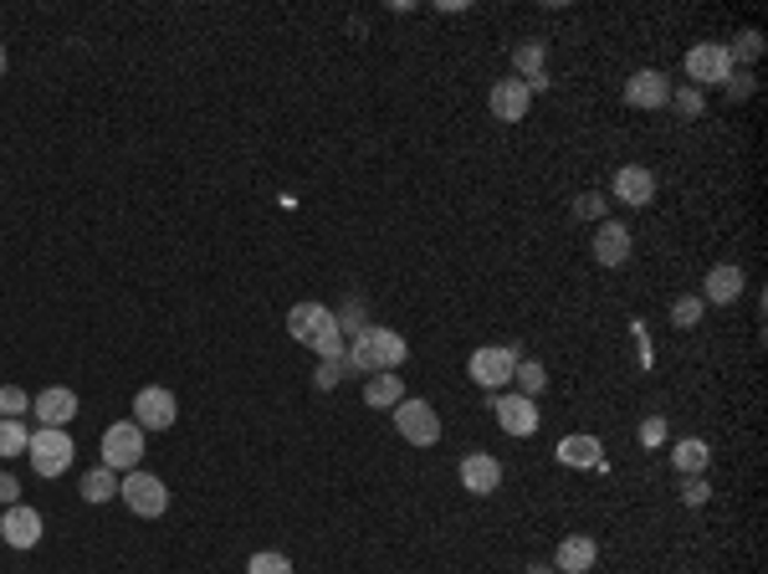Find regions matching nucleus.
Wrapping results in <instances>:
<instances>
[{
    "label": "nucleus",
    "mask_w": 768,
    "mask_h": 574,
    "mask_svg": "<svg viewBox=\"0 0 768 574\" xmlns=\"http://www.w3.org/2000/svg\"><path fill=\"white\" fill-rule=\"evenodd\" d=\"M411 360V344L395 334V329H364L354 344L344 349V374H380V370H400Z\"/></svg>",
    "instance_id": "obj_1"
},
{
    "label": "nucleus",
    "mask_w": 768,
    "mask_h": 574,
    "mask_svg": "<svg viewBox=\"0 0 768 574\" xmlns=\"http://www.w3.org/2000/svg\"><path fill=\"white\" fill-rule=\"evenodd\" d=\"M517 360H528L517 344H482L472 360H466V374L477 380L487 395H503L507 385H513V370H517Z\"/></svg>",
    "instance_id": "obj_2"
},
{
    "label": "nucleus",
    "mask_w": 768,
    "mask_h": 574,
    "mask_svg": "<svg viewBox=\"0 0 768 574\" xmlns=\"http://www.w3.org/2000/svg\"><path fill=\"white\" fill-rule=\"evenodd\" d=\"M119 497L133 518H164V513H170V487H164V477H154V472H144V467L123 472Z\"/></svg>",
    "instance_id": "obj_3"
},
{
    "label": "nucleus",
    "mask_w": 768,
    "mask_h": 574,
    "mask_svg": "<svg viewBox=\"0 0 768 574\" xmlns=\"http://www.w3.org/2000/svg\"><path fill=\"white\" fill-rule=\"evenodd\" d=\"M98 467H108V472H133L139 462H144V431L133 426V421H113V426L103 431V441H98Z\"/></svg>",
    "instance_id": "obj_4"
},
{
    "label": "nucleus",
    "mask_w": 768,
    "mask_h": 574,
    "mask_svg": "<svg viewBox=\"0 0 768 574\" xmlns=\"http://www.w3.org/2000/svg\"><path fill=\"white\" fill-rule=\"evenodd\" d=\"M27 456L31 467H37V477H62L67 467H72V456H78V446H72V436L67 431H52V426H37L27 441Z\"/></svg>",
    "instance_id": "obj_5"
},
{
    "label": "nucleus",
    "mask_w": 768,
    "mask_h": 574,
    "mask_svg": "<svg viewBox=\"0 0 768 574\" xmlns=\"http://www.w3.org/2000/svg\"><path fill=\"white\" fill-rule=\"evenodd\" d=\"M390 415H395V431L411 441V446H436L441 441V415H436V405L421 401V395H405Z\"/></svg>",
    "instance_id": "obj_6"
},
{
    "label": "nucleus",
    "mask_w": 768,
    "mask_h": 574,
    "mask_svg": "<svg viewBox=\"0 0 768 574\" xmlns=\"http://www.w3.org/2000/svg\"><path fill=\"white\" fill-rule=\"evenodd\" d=\"M732 78V57H728V41H697L687 52V82L691 88H717V82Z\"/></svg>",
    "instance_id": "obj_7"
},
{
    "label": "nucleus",
    "mask_w": 768,
    "mask_h": 574,
    "mask_svg": "<svg viewBox=\"0 0 768 574\" xmlns=\"http://www.w3.org/2000/svg\"><path fill=\"white\" fill-rule=\"evenodd\" d=\"M180 421V401H174V390L164 385H144L133 395V426L139 431H170Z\"/></svg>",
    "instance_id": "obj_8"
},
{
    "label": "nucleus",
    "mask_w": 768,
    "mask_h": 574,
    "mask_svg": "<svg viewBox=\"0 0 768 574\" xmlns=\"http://www.w3.org/2000/svg\"><path fill=\"white\" fill-rule=\"evenodd\" d=\"M492 415H497V426H503V436H533V431L544 426V415H538V401H528V395H497L492 401Z\"/></svg>",
    "instance_id": "obj_9"
},
{
    "label": "nucleus",
    "mask_w": 768,
    "mask_h": 574,
    "mask_svg": "<svg viewBox=\"0 0 768 574\" xmlns=\"http://www.w3.org/2000/svg\"><path fill=\"white\" fill-rule=\"evenodd\" d=\"M487 103H492V119H503V123H523L533 113V93L523 78H497Z\"/></svg>",
    "instance_id": "obj_10"
},
{
    "label": "nucleus",
    "mask_w": 768,
    "mask_h": 574,
    "mask_svg": "<svg viewBox=\"0 0 768 574\" xmlns=\"http://www.w3.org/2000/svg\"><path fill=\"white\" fill-rule=\"evenodd\" d=\"M78 390H67V385H47L41 395H31V415H37L41 426H52V431H67V421L78 415Z\"/></svg>",
    "instance_id": "obj_11"
},
{
    "label": "nucleus",
    "mask_w": 768,
    "mask_h": 574,
    "mask_svg": "<svg viewBox=\"0 0 768 574\" xmlns=\"http://www.w3.org/2000/svg\"><path fill=\"white\" fill-rule=\"evenodd\" d=\"M666 98H671V78L656 68H640L630 72V82H625V103L640 108V113H656V108H666Z\"/></svg>",
    "instance_id": "obj_12"
},
{
    "label": "nucleus",
    "mask_w": 768,
    "mask_h": 574,
    "mask_svg": "<svg viewBox=\"0 0 768 574\" xmlns=\"http://www.w3.org/2000/svg\"><path fill=\"white\" fill-rule=\"evenodd\" d=\"M0 538H6L11 548H21V554L37 548L41 544V513L37 507H27V503H11L6 513H0Z\"/></svg>",
    "instance_id": "obj_13"
},
{
    "label": "nucleus",
    "mask_w": 768,
    "mask_h": 574,
    "mask_svg": "<svg viewBox=\"0 0 768 574\" xmlns=\"http://www.w3.org/2000/svg\"><path fill=\"white\" fill-rule=\"evenodd\" d=\"M462 487L472 497H492L497 487H503V462L492 452H466L462 456Z\"/></svg>",
    "instance_id": "obj_14"
},
{
    "label": "nucleus",
    "mask_w": 768,
    "mask_h": 574,
    "mask_svg": "<svg viewBox=\"0 0 768 574\" xmlns=\"http://www.w3.org/2000/svg\"><path fill=\"white\" fill-rule=\"evenodd\" d=\"M630 252H636V246H630V226H625V221H599V231H595V262L599 268H625V262H630Z\"/></svg>",
    "instance_id": "obj_15"
},
{
    "label": "nucleus",
    "mask_w": 768,
    "mask_h": 574,
    "mask_svg": "<svg viewBox=\"0 0 768 574\" xmlns=\"http://www.w3.org/2000/svg\"><path fill=\"white\" fill-rule=\"evenodd\" d=\"M615 201L650 205L656 201V170H650V164H620V170H615Z\"/></svg>",
    "instance_id": "obj_16"
},
{
    "label": "nucleus",
    "mask_w": 768,
    "mask_h": 574,
    "mask_svg": "<svg viewBox=\"0 0 768 574\" xmlns=\"http://www.w3.org/2000/svg\"><path fill=\"white\" fill-rule=\"evenodd\" d=\"M742 288H748V278H742V268L738 262H717L713 272L703 278V303H717V308H728V303H738L742 298Z\"/></svg>",
    "instance_id": "obj_17"
},
{
    "label": "nucleus",
    "mask_w": 768,
    "mask_h": 574,
    "mask_svg": "<svg viewBox=\"0 0 768 574\" xmlns=\"http://www.w3.org/2000/svg\"><path fill=\"white\" fill-rule=\"evenodd\" d=\"M595 564H599V544L589 534L558 538V548H554V570L558 574H589Z\"/></svg>",
    "instance_id": "obj_18"
},
{
    "label": "nucleus",
    "mask_w": 768,
    "mask_h": 574,
    "mask_svg": "<svg viewBox=\"0 0 768 574\" xmlns=\"http://www.w3.org/2000/svg\"><path fill=\"white\" fill-rule=\"evenodd\" d=\"M513 78L528 82V93H544L548 88V47L544 41H517L513 47Z\"/></svg>",
    "instance_id": "obj_19"
},
{
    "label": "nucleus",
    "mask_w": 768,
    "mask_h": 574,
    "mask_svg": "<svg viewBox=\"0 0 768 574\" xmlns=\"http://www.w3.org/2000/svg\"><path fill=\"white\" fill-rule=\"evenodd\" d=\"M333 323V308L329 303H313V298H307V303H292L287 308V334L297 339V344H313V339H319V329H329Z\"/></svg>",
    "instance_id": "obj_20"
},
{
    "label": "nucleus",
    "mask_w": 768,
    "mask_h": 574,
    "mask_svg": "<svg viewBox=\"0 0 768 574\" xmlns=\"http://www.w3.org/2000/svg\"><path fill=\"white\" fill-rule=\"evenodd\" d=\"M554 456L564 462V467H595V472H605V446H599V436H564Z\"/></svg>",
    "instance_id": "obj_21"
},
{
    "label": "nucleus",
    "mask_w": 768,
    "mask_h": 574,
    "mask_svg": "<svg viewBox=\"0 0 768 574\" xmlns=\"http://www.w3.org/2000/svg\"><path fill=\"white\" fill-rule=\"evenodd\" d=\"M405 401V380H400L395 370H380L364 380V405H374V411H395V405Z\"/></svg>",
    "instance_id": "obj_22"
},
{
    "label": "nucleus",
    "mask_w": 768,
    "mask_h": 574,
    "mask_svg": "<svg viewBox=\"0 0 768 574\" xmlns=\"http://www.w3.org/2000/svg\"><path fill=\"white\" fill-rule=\"evenodd\" d=\"M707 462H713V446H707V441H676L671 446V467L681 472V477H703L707 472Z\"/></svg>",
    "instance_id": "obj_23"
},
{
    "label": "nucleus",
    "mask_w": 768,
    "mask_h": 574,
    "mask_svg": "<svg viewBox=\"0 0 768 574\" xmlns=\"http://www.w3.org/2000/svg\"><path fill=\"white\" fill-rule=\"evenodd\" d=\"M119 472H108V467H93V472H82V497H88V503H113V497H119Z\"/></svg>",
    "instance_id": "obj_24"
},
{
    "label": "nucleus",
    "mask_w": 768,
    "mask_h": 574,
    "mask_svg": "<svg viewBox=\"0 0 768 574\" xmlns=\"http://www.w3.org/2000/svg\"><path fill=\"white\" fill-rule=\"evenodd\" d=\"M666 108H676L681 119H703V113H707V93H703V88H691V82H671Z\"/></svg>",
    "instance_id": "obj_25"
},
{
    "label": "nucleus",
    "mask_w": 768,
    "mask_h": 574,
    "mask_svg": "<svg viewBox=\"0 0 768 574\" xmlns=\"http://www.w3.org/2000/svg\"><path fill=\"white\" fill-rule=\"evenodd\" d=\"M513 385H517V395H528V401H538V395L548 390V370H544L538 360H517Z\"/></svg>",
    "instance_id": "obj_26"
},
{
    "label": "nucleus",
    "mask_w": 768,
    "mask_h": 574,
    "mask_svg": "<svg viewBox=\"0 0 768 574\" xmlns=\"http://www.w3.org/2000/svg\"><path fill=\"white\" fill-rule=\"evenodd\" d=\"M27 421H0V462H11V456H27Z\"/></svg>",
    "instance_id": "obj_27"
},
{
    "label": "nucleus",
    "mask_w": 768,
    "mask_h": 574,
    "mask_svg": "<svg viewBox=\"0 0 768 574\" xmlns=\"http://www.w3.org/2000/svg\"><path fill=\"white\" fill-rule=\"evenodd\" d=\"M307 349H313L319 360H344V349H348V344H344V329H338V319H333L329 329H319V339H313Z\"/></svg>",
    "instance_id": "obj_28"
},
{
    "label": "nucleus",
    "mask_w": 768,
    "mask_h": 574,
    "mask_svg": "<svg viewBox=\"0 0 768 574\" xmlns=\"http://www.w3.org/2000/svg\"><path fill=\"white\" fill-rule=\"evenodd\" d=\"M246 574H292V560L282 548H256L252 560H246Z\"/></svg>",
    "instance_id": "obj_29"
},
{
    "label": "nucleus",
    "mask_w": 768,
    "mask_h": 574,
    "mask_svg": "<svg viewBox=\"0 0 768 574\" xmlns=\"http://www.w3.org/2000/svg\"><path fill=\"white\" fill-rule=\"evenodd\" d=\"M703 313H707V303L697 293H687V298H676V303H671V323H676V329H697Z\"/></svg>",
    "instance_id": "obj_30"
},
{
    "label": "nucleus",
    "mask_w": 768,
    "mask_h": 574,
    "mask_svg": "<svg viewBox=\"0 0 768 574\" xmlns=\"http://www.w3.org/2000/svg\"><path fill=\"white\" fill-rule=\"evenodd\" d=\"M31 411V395L21 385H0V421H21Z\"/></svg>",
    "instance_id": "obj_31"
},
{
    "label": "nucleus",
    "mask_w": 768,
    "mask_h": 574,
    "mask_svg": "<svg viewBox=\"0 0 768 574\" xmlns=\"http://www.w3.org/2000/svg\"><path fill=\"white\" fill-rule=\"evenodd\" d=\"M758 52H764V31H754V27H748V31H738V41H732V47H728L732 68H738V62H754Z\"/></svg>",
    "instance_id": "obj_32"
},
{
    "label": "nucleus",
    "mask_w": 768,
    "mask_h": 574,
    "mask_svg": "<svg viewBox=\"0 0 768 574\" xmlns=\"http://www.w3.org/2000/svg\"><path fill=\"white\" fill-rule=\"evenodd\" d=\"M574 221H605V195L599 190H584L574 201Z\"/></svg>",
    "instance_id": "obj_33"
},
{
    "label": "nucleus",
    "mask_w": 768,
    "mask_h": 574,
    "mask_svg": "<svg viewBox=\"0 0 768 574\" xmlns=\"http://www.w3.org/2000/svg\"><path fill=\"white\" fill-rule=\"evenodd\" d=\"M754 82H758L754 72H748V68H738L728 82H722V88H728V98H732V103H742V98H754Z\"/></svg>",
    "instance_id": "obj_34"
},
{
    "label": "nucleus",
    "mask_w": 768,
    "mask_h": 574,
    "mask_svg": "<svg viewBox=\"0 0 768 574\" xmlns=\"http://www.w3.org/2000/svg\"><path fill=\"white\" fill-rule=\"evenodd\" d=\"M313 385H319V390L344 385V360H323V364H319V374H313Z\"/></svg>",
    "instance_id": "obj_35"
},
{
    "label": "nucleus",
    "mask_w": 768,
    "mask_h": 574,
    "mask_svg": "<svg viewBox=\"0 0 768 574\" xmlns=\"http://www.w3.org/2000/svg\"><path fill=\"white\" fill-rule=\"evenodd\" d=\"M707 497H713V487H707V477H687V482H681V503H687V507H703Z\"/></svg>",
    "instance_id": "obj_36"
},
{
    "label": "nucleus",
    "mask_w": 768,
    "mask_h": 574,
    "mask_svg": "<svg viewBox=\"0 0 768 574\" xmlns=\"http://www.w3.org/2000/svg\"><path fill=\"white\" fill-rule=\"evenodd\" d=\"M661 441H666V421H661V415H650V421H640V446H650V452H656Z\"/></svg>",
    "instance_id": "obj_37"
},
{
    "label": "nucleus",
    "mask_w": 768,
    "mask_h": 574,
    "mask_svg": "<svg viewBox=\"0 0 768 574\" xmlns=\"http://www.w3.org/2000/svg\"><path fill=\"white\" fill-rule=\"evenodd\" d=\"M11 503H21V482L11 472H0V507H11Z\"/></svg>",
    "instance_id": "obj_38"
},
{
    "label": "nucleus",
    "mask_w": 768,
    "mask_h": 574,
    "mask_svg": "<svg viewBox=\"0 0 768 574\" xmlns=\"http://www.w3.org/2000/svg\"><path fill=\"white\" fill-rule=\"evenodd\" d=\"M528 574H558L554 564H528Z\"/></svg>",
    "instance_id": "obj_39"
},
{
    "label": "nucleus",
    "mask_w": 768,
    "mask_h": 574,
    "mask_svg": "<svg viewBox=\"0 0 768 574\" xmlns=\"http://www.w3.org/2000/svg\"><path fill=\"white\" fill-rule=\"evenodd\" d=\"M6 68H11V57H6V47H0V78H6Z\"/></svg>",
    "instance_id": "obj_40"
}]
</instances>
